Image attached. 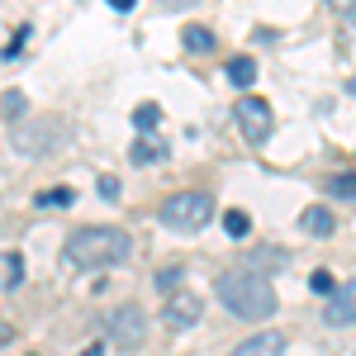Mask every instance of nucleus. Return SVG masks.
I'll list each match as a JSON object with an SVG mask.
<instances>
[{
	"label": "nucleus",
	"mask_w": 356,
	"mask_h": 356,
	"mask_svg": "<svg viewBox=\"0 0 356 356\" xmlns=\"http://www.w3.org/2000/svg\"><path fill=\"white\" fill-rule=\"evenodd\" d=\"M134 257V238L110 223H86L62 243V261L76 271H105V266H124Z\"/></svg>",
	"instance_id": "1"
},
{
	"label": "nucleus",
	"mask_w": 356,
	"mask_h": 356,
	"mask_svg": "<svg viewBox=\"0 0 356 356\" xmlns=\"http://www.w3.org/2000/svg\"><path fill=\"white\" fill-rule=\"evenodd\" d=\"M214 295L233 318H247V323H261L275 314V285L257 271H223L214 280Z\"/></svg>",
	"instance_id": "2"
},
{
	"label": "nucleus",
	"mask_w": 356,
	"mask_h": 356,
	"mask_svg": "<svg viewBox=\"0 0 356 356\" xmlns=\"http://www.w3.org/2000/svg\"><path fill=\"white\" fill-rule=\"evenodd\" d=\"M157 219H162L166 228H176V233H200L204 223L214 219V200L204 191H181L157 209Z\"/></svg>",
	"instance_id": "3"
},
{
	"label": "nucleus",
	"mask_w": 356,
	"mask_h": 356,
	"mask_svg": "<svg viewBox=\"0 0 356 356\" xmlns=\"http://www.w3.org/2000/svg\"><path fill=\"white\" fill-rule=\"evenodd\" d=\"M105 337H110L114 347H124V352L143 347V337H147V314H143L138 304H124V309H114L110 318H105Z\"/></svg>",
	"instance_id": "4"
},
{
	"label": "nucleus",
	"mask_w": 356,
	"mask_h": 356,
	"mask_svg": "<svg viewBox=\"0 0 356 356\" xmlns=\"http://www.w3.org/2000/svg\"><path fill=\"white\" fill-rule=\"evenodd\" d=\"M10 143L24 152V157H43V152H53L62 147V129H57V119H38V124H19Z\"/></svg>",
	"instance_id": "5"
},
{
	"label": "nucleus",
	"mask_w": 356,
	"mask_h": 356,
	"mask_svg": "<svg viewBox=\"0 0 356 356\" xmlns=\"http://www.w3.org/2000/svg\"><path fill=\"white\" fill-rule=\"evenodd\" d=\"M233 114H238V129H243V138L247 143H266L271 138V124H275V114H271V105L266 100H257V95H243L238 105H233Z\"/></svg>",
	"instance_id": "6"
},
{
	"label": "nucleus",
	"mask_w": 356,
	"mask_h": 356,
	"mask_svg": "<svg viewBox=\"0 0 356 356\" xmlns=\"http://www.w3.org/2000/svg\"><path fill=\"white\" fill-rule=\"evenodd\" d=\"M162 318H166V328H171V332H186V328H195V323L204 318V300L191 295V290H176V295H166Z\"/></svg>",
	"instance_id": "7"
},
{
	"label": "nucleus",
	"mask_w": 356,
	"mask_h": 356,
	"mask_svg": "<svg viewBox=\"0 0 356 356\" xmlns=\"http://www.w3.org/2000/svg\"><path fill=\"white\" fill-rule=\"evenodd\" d=\"M323 318H328L332 328H347V323H356V280H342L337 290H332L328 309H323Z\"/></svg>",
	"instance_id": "8"
},
{
	"label": "nucleus",
	"mask_w": 356,
	"mask_h": 356,
	"mask_svg": "<svg viewBox=\"0 0 356 356\" xmlns=\"http://www.w3.org/2000/svg\"><path fill=\"white\" fill-rule=\"evenodd\" d=\"M280 352H285V332L266 328V332H257V337H247V342H238L228 356H280Z\"/></svg>",
	"instance_id": "9"
},
{
	"label": "nucleus",
	"mask_w": 356,
	"mask_h": 356,
	"mask_svg": "<svg viewBox=\"0 0 356 356\" xmlns=\"http://www.w3.org/2000/svg\"><path fill=\"white\" fill-rule=\"evenodd\" d=\"M129 157H134V166H162L166 157H171V147H166V138L143 134L134 147H129Z\"/></svg>",
	"instance_id": "10"
},
{
	"label": "nucleus",
	"mask_w": 356,
	"mask_h": 356,
	"mask_svg": "<svg viewBox=\"0 0 356 356\" xmlns=\"http://www.w3.org/2000/svg\"><path fill=\"white\" fill-rule=\"evenodd\" d=\"M300 228H304V233H314V238H328L332 228H337V219H332L328 204H314V209H304V214H300Z\"/></svg>",
	"instance_id": "11"
},
{
	"label": "nucleus",
	"mask_w": 356,
	"mask_h": 356,
	"mask_svg": "<svg viewBox=\"0 0 356 356\" xmlns=\"http://www.w3.org/2000/svg\"><path fill=\"white\" fill-rule=\"evenodd\" d=\"M181 43H186L191 53H214L219 38H214V29H204V24H186L181 29Z\"/></svg>",
	"instance_id": "12"
},
{
	"label": "nucleus",
	"mask_w": 356,
	"mask_h": 356,
	"mask_svg": "<svg viewBox=\"0 0 356 356\" xmlns=\"http://www.w3.org/2000/svg\"><path fill=\"white\" fill-rule=\"evenodd\" d=\"M228 81L238 86V90H252V81H257V62H252V57H228Z\"/></svg>",
	"instance_id": "13"
},
{
	"label": "nucleus",
	"mask_w": 356,
	"mask_h": 356,
	"mask_svg": "<svg viewBox=\"0 0 356 356\" xmlns=\"http://www.w3.org/2000/svg\"><path fill=\"white\" fill-rule=\"evenodd\" d=\"M0 285H5V290L24 285V261H19V252H0Z\"/></svg>",
	"instance_id": "14"
},
{
	"label": "nucleus",
	"mask_w": 356,
	"mask_h": 356,
	"mask_svg": "<svg viewBox=\"0 0 356 356\" xmlns=\"http://www.w3.org/2000/svg\"><path fill=\"white\" fill-rule=\"evenodd\" d=\"M33 204H43V209H67V204H76V191H72V186H53V191L33 195Z\"/></svg>",
	"instance_id": "15"
},
{
	"label": "nucleus",
	"mask_w": 356,
	"mask_h": 356,
	"mask_svg": "<svg viewBox=\"0 0 356 356\" xmlns=\"http://www.w3.org/2000/svg\"><path fill=\"white\" fill-rule=\"evenodd\" d=\"M134 124H138V134H157V124H162V105H138L134 110Z\"/></svg>",
	"instance_id": "16"
},
{
	"label": "nucleus",
	"mask_w": 356,
	"mask_h": 356,
	"mask_svg": "<svg viewBox=\"0 0 356 356\" xmlns=\"http://www.w3.org/2000/svg\"><path fill=\"white\" fill-rule=\"evenodd\" d=\"M247 228H252V219H247L243 209H228V214H223V233H228V238H247Z\"/></svg>",
	"instance_id": "17"
},
{
	"label": "nucleus",
	"mask_w": 356,
	"mask_h": 356,
	"mask_svg": "<svg viewBox=\"0 0 356 356\" xmlns=\"http://www.w3.org/2000/svg\"><path fill=\"white\" fill-rule=\"evenodd\" d=\"M24 110H29L24 90H5V100H0V114H5V119H19Z\"/></svg>",
	"instance_id": "18"
},
{
	"label": "nucleus",
	"mask_w": 356,
	"mask_h": 356,
	"mask_svg": "<svg viewBox=\"0 0 356 356\" xmlns=\"http://www.w3.org/2000/svg\"><path fill=\"white\" fill-rule=\"evenodd\" d=\"M247 266H257V271H275V266H285V252H252Z\"/></svg>",
	"instance_id": "19"
},
{
	"label": "nucleus",
	"mask_w": 356,
	"mask_h": 356,
	"mask_svg": "<svg viewBox=\"0 0 356 356\" xmlns=\"http://www.w3.org/2000/svg\"><path fill=\"white\" fill-rule=\"evenodd\" d=\"M332 195H342V200H352L356 204V171H347V176H337V181H328Z\"/></svg>",
	"instance_id": "20"
},
{
	"label": "nucleus",
	"mask_w": 356,
	"mask_h": 356,
	"mask_svg": "<svg viewBox=\"0 0 356 356\" xmlns=\"http://www.w3.org/2000/svg\"><path fill=\"white\" fill-rule=\"evenodd\" d=\"M181 275H186L181 266H166V271L157 275V290H162V295H176V290H181Z\"/></svg>",
	"instance_id": "21"
},
{
	"label": "nucleus",
	"mask_w": 356,
	"mask_h": 356,
	"mask_svg": "<svg viewBox=\"0 0 356 356\" xmlns=\"http://www.w3.org/2000/svg\"><path fill=\"white\" fill-rule=\"evenodd\" d=\"M309 290H314V295H332V290H337L332 271H314V275H309Z\"/></svg>",
	"instance_id": "22"
},
{
	"label": "nucleus",
	"mask_w": 356,
	"mask_h": 356,
	"mask_svg": "<svg viewBox=\"0 0 356 356\" xmlns=\"http://www.w3.org/2000/svg\"><path fill=\"white\" fill-rule=\"evenodd\" d=\"M95 191H100V200H119V181H114V176H100Z\"/></svg>",
	"instance_id": "23"
},
{
	"label": "nucleus",
	"mask_w": 356,
	"mask_h": 356,
	"mask_svg": "<svg viewBox=\"0 0 356 356\" xmlns=\"http://www.w3.org/2000/svg\"><path fill=\"white\" fill-rule=\"evenodd\" d=\"M328 5L342 15V19H352V24H356V0H328Z\"/></svg>",
	"instance_id": "24"
},
{
	"label": "nucleus",
	"mask_w": 356,
	"mask_h": 356,
	"mask_svg": "<svg viewBox=\"0 0 356 356\" xmlns=\"http://www.w3.org/2000/svg\"><path fill=\"white\" fill-rule=\"evenodd\" d=\"M162 10H171V15H181V10H191V5H200V0H157Z\"/></svg>",
	"instance_id": "25"
},
{
	"label": "nucleus",
	"mask_w": 356,
	"mask_h": 356,
	"mask_svg": "<svg viewBox=\"0 0 356 356\" xmlns=\"http://www.w3.org/2000/svg\"><path fill=\"white\" fill-rule=\"evenodd\" d=\"M105 5H110V10H134L138 0H105Z\"/></svg>",
	"instance_id": "26"
},
{
	"label": "nucleus",
	"mask_w": 356,
	"mask_h": 356,
	"mask_svg": "<svg viewBox=\"0 0 356 356\" xmlns=\"http://www.w3.org/2000/svg\"><path fill=\"white\" fill-rule=\"evenodd\" d=\"M81 356H105V347H100V342H95V347H86Z\"/></svg>",
	"instance_id": "27"
},
{
	"label": "nucleus",
	"mask_w": 356,
	"mask_h": 356,
	"mask_svg": "<svg viewBox=\"0 0 356 356\" xmlns=\"http://www.w3.org/2000/svg\"><path fill=\"white\" fill-rule=\"evenodd\" d=\"M347 90H352V95H356V81H347Z\"/></svg>",
	"instance_id": "28"
}]
</instances>
